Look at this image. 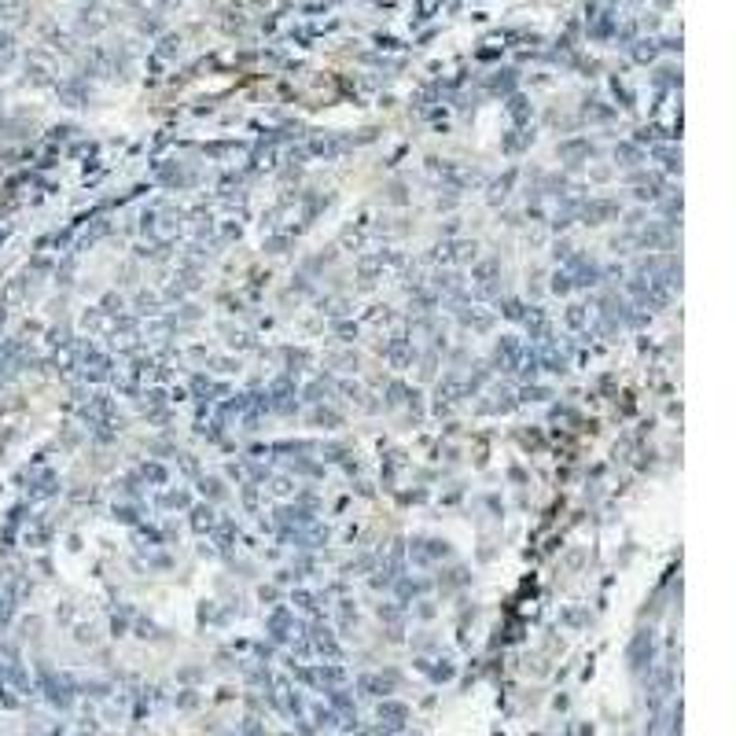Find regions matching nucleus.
Segmentation results:
<instances>
[{
    "label": "nucleus",
    "mask_w": 736,
    "mask_h": 736,
    "mask_svg": "<svg viewBox=\"0 0 736 736\" xmlns=\"http://www.w3.org/2000/svg\"><path fill=\"white\" fill-rule=\"evenodd\" d=\"M648 659H652V633H637V641L629 644V663L641 670Z\"/></svg>",
    "instance_id": "f257e3e1"
},
{
    "label": "nucleus",
    "mask_w": 736,
    "mask_h": 736,
    "mask_svg": "<svg viewBox=\"0 0 736 736\" xmlns=\"http://www.w3.org/2000/svg\"><path fill=\"white\" fill-rule=\"evenodd\" d=\"M434 556H445V545H442V541H416V549H412V560H416V563H428V560H434Z\"/></svg>",
    "instance_id": "f03ea898"
},
{
    "label": "nucleus",
    "mask_w": 736,
    "mask_h": 736,
    "mask_svg": "<svg viewBox=\"0 0 736 736\" xmlns=\"http://www.w3.org/2000/svg\"><path fill=\"white\" fill-rule=\"evenodd\" d=\"M383 718H387V725H401L405 707H401V703H387V707H379V722Z\"/></svg>",
    "instance_id": "7ed1b4c3"
}]
</instances>
